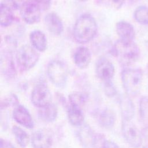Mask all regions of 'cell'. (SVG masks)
<instances>
[{
  "label": "cell",
  "mask_w": 148,
  "mask_h": 148,
  "mask_svg": "<svg viewBox=\"0 0 148 148\" xmlns=\"http://www.w3.org/2000/svg\"><path fill=\"white\" fill-rule=\"evenodd\" d=\"M97 30V23L94 17L90 14L84 13L75 21L73 36L77 43H86L94 38Z\"/></svg>",
  "instance_id": "obj_1"
},
{
  "label": "cell",
  "mask_w": 148,
  "mask_h": 148,
  "mask_svg": "<svg viewBox=\"0 0 148 148\" xmlns=\"http://www.w3.org/2000/svg\"><path fill=\"white\" fill-rule=\"evenodd\" d=\"M110 51L119 63L124 66L134 63L140 56L139 47L134 41H124L119 39L113 45Z\"/></svg>",
  "instance_id": "obj_2"
},
{
  "label": "cell",
  "mask_w": 148,
  "mask_h": 148,
  "mask_svg": "<svg viewBox=\"0 0 148 148\" xmlns=\"http://www.w3.org/2000/svg\"><path fill=\"white\" fill-rule=\"evenodd\" d=\"M143 72L139 68H124L121 73V79L126 94L134 97L140 91Z\"/></svg>",
  "instance_id": "obj_3"
},
{
  "label": "cell",
  "mask_w": 148,
  "mask_h": 148,
  "mask_svg": "<svg viewBox=\"0 0 148 148\" xmlns=\"http://www.w3.org/2000/svg\"><path fill=\"white\" fill-rule=\"evenodd\" d=\"M40 57L39 51L32 46L24 45L20 47L16 53L18 67L21 71H27L38 63Z\"/></svg>",
  "instance_id": "obj_4"
},
{
  "label": "cell",
  "mask_w": 148,
  "mask_h": 148,
  "mask_svg": "<svg viewBox=\"0 0 148 148\" xmlns=\"http://www.w3.org/2000/svg\"><path fill=\"white\" fill-rule=\"evenodd\" d=\"M47 75L49 80L56 87L64 88L67 83L68 69L66 65L60 60L51 61L47 67Z\"/></svg>",
  "instance_id": "obj_5"
},
{
  "label": "cell",
  "mask_w": 148,
  "mask_h": 148,
  "mask_svg": "<svg viewBox=\"0 0 148 148\" xmlns=\"http://www.w3.org/2000/svg\"><path fill=\"white\" fill-rule=\"evenodd\" d=\"M121 130L125 140L132 147L138 148L141 146L142 134L131 120H123Z\"/></svg>",
  "instance_id": "obj_6"
},
{
  "label": "cell",
  "mask_w": 148,
  "mask_h": 148,
  "mask_svg": "<svg viewBox=\"0 0 148 148\" xmlns=\"http://www.w3.org/2000/svg\"><path fill=\"white\" fill-rule=\"evenodd\" d=\"M19 10L21 18L27 24H33L40 19L42 10L34 0H27Z\"/></svg>",
  "instance_id": "obj_7"
},
{
  "label": "cell",
  "mask_w": 148,
  "mask_h": 148,
  "mask_svg": "<svg viewBox=\"0 0 148 148\" xmlns=\"http://www.w3.org/2000/svg\"><path fill=\"white\" fill-rule=\"evenodd\" d=\"M31 99L33 105L39 108L50 104L51 94L47 86L43 83L36 84L32 91Z\"/></svg>",
  "instance_id": "obj_8"
},
{
  "label": "cell",
  "mask_w": 148,
  "mask_h": 148,
  "mask_svg": "<svg viewBox=\"0 0 148 148\" xmlns=\"http://www.w3.org/2000/svg\"><path fill=\"white\" fill-rule=\"evenodd\" d=\"M95 72L100 80L106 82L111 81L114 75L115 68L110 60L104 57H101L95 63Z\"/></svg>",
  "instance_id": "obj_9"
},
{
  "label": "cell",
  "mask_w": 148,
  "mask_h": 148,
  "mask_svg": "<svg viewBox=\"0 0 148 148\" xmlns=\"http://www.w3.org/2000/svg\"><path fill=\"white\" fill-rule=\"evenodd\" d=\"M0 66L1 73L6 78L11 79L16 76L17 71L10 50L1 51Z\"/></svg>",
  "instance_id": "obj_10"
},
{
  "label": "cell",
  "mask_w": 148,
  "mask_h": 148,
  "mask_svg": "<svg viewBox=\"0 0 148 148\" xmlns=\"http://www.w3.org/2000/svg\"><path fill=\"white\" fill-rule=\"evenodd\" d=\"M13 117L18 124L26 128L32 129L34 127V123L29 111L21 105L18 104L15 106L13 112Z\"/></svg>",
  "instance_id": "obj_11"
},
{
  "label": "cell",
  "mask_w": 148,
  "mask_h": 148,
  "mask_svg": "<svg viewBox=\"0 0 148 148\" xmlns=\"http://www.w3.org/2000/svg\"><path fill=\"white\" fill-rule=\"evenodd\" d=\"M31 143L34 148H51L53 143L51 135L46 130H38L33 133Z\"/></svg>",
  "instance_id": "obj_12"
},
{
  "label": "cell",
  "mask_w": 148,
  "mask_h": 148,
  "mask_svg": "<svg viewBox=\"0 0 148 148\" xmlns=\"http://www.w3.org/2000/svg\"><path fill=\"white\" fill-rule=\"evenodd\" d=\"M47 30L54 35H60L64 31V24L60 16L55 12L48 13L44 18Z\"/></svg>",
  "instance_id": "obj_13"
},
{
  "label": "cell",
  "mask_w": 148,
  "mask_h": 148,
  "mask_svg": "<svg viewBox=\"0 0 148 148\" xmlns=\"http://www.w3.org/2000/svg\"><path fill=\"white\" fill-rule=\"evenodd\" d=\"M77 131L78 139L84 148L92 147L96 142V135L92 128L87 124H82Z\"/></svg>",
  "instance_id": "obj_14"
},
{
  "label": "cell",
  "mask_w": 148,
  "mask_h": 148,
  "mask_svg": "<svg viewBox=\"0 0 148 148\" xmlns=\"http://www.w3.org/2000/svg\"><path fill=\"white\" fill-rule=\"evenodd\" d=\"M73 62L79 69H84L87 68L91 60V53L85 46L77 47L73 54Z\"/></svg>",
  "instance_id": "obj_15"
},
{
  "label": "cell",
  "mask_w": 148,
  "mask_h": 148,
  "mask_svg": "<svg viewBox=\"0 0 148 148\" xmlns=\"http://www.w3.org/2000/svg\"><path fill=\"white\" fill-rule=\"evenodd\" d=\"M116 31L119 39L124 41H134L135 31L134 26L125 21H120L116 24Z\"/></svg>",
  "instance_id": "obj_16"
},
{
  "label": "cell",
  "mask_w": 148,
  "mask_h": 148,
  "mask_svg": "<svg viewBox=\"0 0 148 148\" xmlns=\"http://www.w3.org/2000/svg\"><path fill=\"white\" fill-rule=\"evenodd\" d=\"M120 108L123 120H131L135 114L134 105L128 95H122L120 99Z\"/></svg>",
  "instance_id": "obj_17"
},
{
  "label": "cell",
  "mask_w": 148,
  "mask_h": 148,
  "mask_svg": "<svg viewBox=\"0 0 148 148\" xmlns=\"http://www.w3.org/2000/svg\"><path fill=\"white\" fill-rule=\"evenodd\" d=\"M32 46L39 52H43L47 49V40L45 34L40 30L32 31L29 34Z\"/></svg>",
  "instance_id": "obj_18"
},
{
  "label": "cell",
  "mask_w": 148,
  "mask_h": 148,
  "mask_svg": "<svg viewBox=\"0 0 148 148\" xmlns=\"http://www.w3.org/2000/svg\"><path fill=\"white\" fill-rule=\"evenodd\" d=\"M38 116L43 121L51 123L56 120L58 114V110L56 106L51 103L50 104L39 108Z\"/></svg>",
  "instance_id": "obj_19"
},
{
  "label": "cell",
  "mask_w": 148,
  "mask_h": 148,
  "mask_svg": "<svg viewBox=\"0 0 148 148\" xmlns=\"http://www.w3.org/2000/svg\"><path fill=\"white\" fill-rule=\"evenodd\" d=\"M68 118L69 123L75 126H80L84 121L82 109L70 105L68 109Z\"/></svg>",
  "instance_id": "obj_20"
},
{
  "label": "cell",
  "mask_w": 148,
  "mask_h": 148,
  "mask_svg": "<svg viewBox=\"0 0 148 148\" xmlns=\"http://www.w3.org/2000/svg\"><path fill=\"white\" fill-rule=\"evenodd\" d=\"M115 121V113L110 109H105L99 116V122L105 128H111L114 125Z\"/></svg>",
  "instance_id": "obj_21"
},
{
  "label": "cell",
  "mask_w": 148,
  "mask_h": 148,
  "mask_svg": "<svg viewBox=\"0 0 148 148\" xmlns=\"http://www.w3.org/2000/svg\"><path fill=\"white\" fill-rule=\"evenodd\" d=\"M14 20L13 10L1 3L0 7V25L2 27L10 26Z\"/></svg>",
  "instance_id": "obj_22"
},
{
  "label": "cell",
  "mask_w": 148,
  "mask_h": 148,
  "mask_svg": "<svg viewBox=\"0 0 148 148\" xmlns=\"http://www.w3.org/2000/svg\"><path fill=\"white\" fill-rule=\"evenodd\" d=\"M12 131L18 145L20 147L25 148L29 142V137L27 132L21 128L16 125L12 127Z\"/></svg>",
  "instance_id": "obj_23"
},
{
  "label": "cell",
  "mask_w": 148,
  "mask_h": 148,
  "mask_svg": "<svg viewBox=\"0 0 148 148\" xmlns=\"http://www.w3.org/2000/svg\"><path fill=\"white\" fill-rule=\"evenodd\" d=\"M87 96L82 92H73L69 95L70 105L82 109L87 101Z\"/></svg>",
  "instance_id": "obj_24"
},
{
  "label": "cell",
  "mask_w": 148,
  "mask_h": 148,
  "mask_svg": "<svg viewBox=\"0 0 148 148\" xmlns=\"http://www.w3.org/2000/svg\"><path fill=\"white\" fill-rule=\"evenodd\" d=\"M135 21L142 25H148V6L142 5L135 9L134 12Z\"/></svg>",
  "instance_id": "obj_25"
},
{
  "label": "cell",
  "mask_w": 148,
  "mask_h": 148,
  "mask_svg": "<svg viewBox=\"0 0 148 148\" xmlns=\"http://www.w3.org/2000/svg\"><path fill=\"white\" fill-rule=\"evenodd\" d=\"M139 112L143 120L148 121V97H142L139 104Z\"/></svg>",
  "instance_id": "obj_26"
},
{
  "label": "cell",
  "mask_w": 148,
  "mask_h": 148,
  "mask_svg": "<svg viewBox=\"0 0 148 148\" xmlns=\"http://www.w3.org/2000/svg\"><path fill=\"white\" fill-rule=\"evenodd\" d=\"M18 105V99L14 94H10L1 101V109L10 106H17Z\"/></svg>",
  "instance_id": "obj_27"
},
{
  "label": "cell",
  "mask_w": 148,
  "mask_h": 148,
  "mask_svg": "<svg viewBox=\"0 0 148 148\" xmlns=\"http://www.w3.org/2000/svg\"><path fill=\"white\" fill-rule=\"evenodd\" d=\"M27 0H2L1 3L12 10H20Z\"/></svg>",
  "instance_id": "obj_28"
},
{
  "label": "cell",
  "mask_w": 148,
  "mask_h": 148,
  "mask_svg": "<svg viewBox=\"0 0 148 148\" xmlns=\"http://www.w3.org/2000/svg\"><path fill=\"white\" fill-rule=\"evenodd\" d=\"M104 91L106 95L109 97H112L116 94V88L111 81L105 82Z\"/></svg>",
  "instance_id": "obj_29"
},
{
  "label": "cell",
  "mask_w": 148,
  "mask_h": 148,
  "mask_svg": "<svg viewBox=\"0 0 148 148\" xmlns=\"http://www.w3.org/2000/svg\"><path fill=\"white\" fill-rule=\"evenodd\" d=\"M39 6L42 11L47 10L51 5V0H34Z\"/></svg>",
  "instance_id": "obj_30"
},
{
  "label": "cell",
  "mask_w": 148,
  "mask_h": 148,
  "mask_svg": "<svg viewBox=\"0 0 148 148\" xmlns=\"http://www.w3.org/2000/svg\"><path fill=\"white\" fill-rule=\"evenodd\" d=\"M110 6L115 9H120L124 3L125 0H108Z\"/></svg>",
  "instance_id": "obj_31"
},
{
  "label": "cell",
  "mask_w": 148,
  "mask_h": 148,
  "mask_svg": "<svg viewBox=\"0 0 148 148\" xmlns=\"http://www.w3.org/2000/svg\"><path fill=\"white\" fill-rule=\"evenodd\" d=\"M102 148H119L118 145L113 141L106 140L103 142Z\"/></svg>",
  "instance_id": "obj_32"
},
{
  "label": "cell",
  "mask_w": 148,
  "mask_h": 148,
  "mask_svg": "<svg viewBox=\"0 0 148 148\" xmlns=\"http://www.w3.org/2000/svg\"><path fill=\"white\" fill-rule=\"evenodd\" d=\"M1 148H16L11 143L3 139H1Z\"/></svg>",
  "instance_id": "obj_33"
},
{
  "label": "cell",
  "mask_w": 148,
  "mask_h": 148,
  "mask_svg": "<svg viewBox=\"0 0 148 148\" xmlns=\"http://www.w3.org/2000/svg\"><path fill=\"white\" fill-rule=\"evenodd\" d=\"M143 135L145 136L148 137V128H146L144 129L143 132Z\"/></svg>",
  "instance_id": "obj_34"
},
{
  "label": "cell",
  "mask_w": 148,
  "mask_h": 148,
  "mask_svg": "<svg viewBox=\"0 0 148 148\" xmlns=\"http://www.w3.org/2000/svg\"><path fill=\"white\" fill-rule=\"evenodd\" d=\"M145 47L146 49V50H147L148 51V40H146L145 42Z\"/></svg>",
  "instance_id": "obj_35"
},
{
  "label": "cell",
  "mask_w": 148,
  "mask_h": 148,
  "mask_svg": "<svg viewBox=\"0 0 148 148\" xmlns=\"http://www.w3.org/2000/svg\"><path fill=\"white\" fill-rule=\"evenodd\" d=\"M129 1H131V2H136V1H138L139 0H129Z\"/></svg>",
  "instance_id": "obj_36"
},
{
  "label": "cell",
  "mask_w": 148,
  "mask_h": 148,
  "mask_svg": "<svg viewBox=\"0 0 148 148\" xmlns=\"http://www.w3.org/2000/svg\"><path fill=\"white\" fill-rule=\"evenodd\" d=\"M146 71H147V73L148 75V64H147V66H146Z\"/></svg>",
  "instance_id": "obj_37"
},
{
  "label": "cell",
  "mask_w": 148,
  "mask_h": 148,
  "mask_svg": "<svg viewBox=\"0 0 148 148\" xmlns=\"http://www.w3.org/2000/svg\"><path fill=\"white\" fill-rule=\"evenodd\" d=\"M78 1H80V2H86V1H87V0H78Z\"/></svg>",
  "instance_id": "obj_38"
},
{
  "label": "cell",
  "mask_w": 148,
  "mask_h": 148,
  "mask_svg": "<svg viewBox=\"0 0 148 148\" xmlns=\"http://www.w3.org/2000/svg\"><path fill=\"white\" fill-rule=\"evenodd\" d=\"M143 148H148V145H146V146H145L143 147Z\"/></svg>",
  "instance_id": "obj_39"
}]
</instances>
